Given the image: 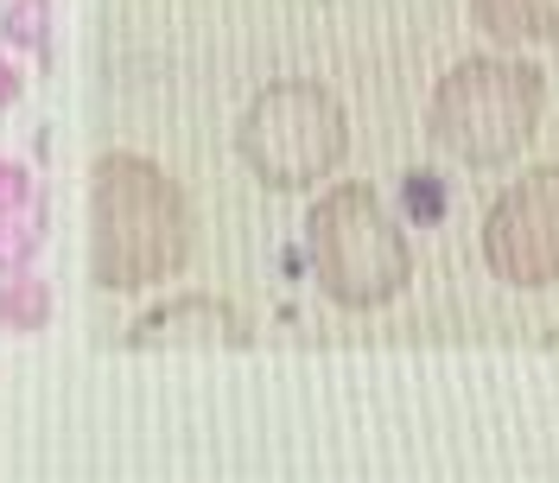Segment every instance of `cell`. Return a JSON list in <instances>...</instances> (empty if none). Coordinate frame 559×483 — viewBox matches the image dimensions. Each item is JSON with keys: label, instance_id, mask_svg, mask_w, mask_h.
<instances>
[{"label": "cell", "instance_id": "obj_1", "mask_svg": "<svg viewBox=\"0 0 559 483\" xmlns=\"http://www.w3.org/2000/svg\"><path fill=\"white\" fill-rule=\"evenodd\" d=\"M96 280L103 286H153L173 280L191 255L185 191L134 153H108L96 166Z\"/></svg>", "mask_w": 559, "mask_h": 483}, {"label": "cell", "instance_id": "obj_2", "mask_svg": "<svg viewBox=\"0 0 559 483\" xmlns=\"http://www.w3.org/2000/svg\"><path fill=\"white\" fill-rule=\"evenodd\" d=\"M540 108H547L540 70L522 64V58H489L484 51V58H464L439 76L432 108H426V134L457 166L489 173V166H509L534 146Z\"/></svg>", "mask_w": 559, "mask_h": 483}, {"label": "cell", "instance_id": "obj_3", "mask_svg": "<svg viewBox=\"0 0 559 483\" xmlns=\"http://www.w3.org/2000/svg\"><path fill=\"white\" fill-rule=\"evenodd\" d=\"M306 248L324 299H337L344 311H376L414 280V248L369 185L324 191L306 216Z\"/></svg>", "mask_w": 559, "mask_h": 483}, {"label": "cell", "instance_id": "obj_4", "mask_svg": "<svg viewBox=\"0 0 559 483\" xmlns=\"http://www.w3.org/2000/svg\"><path fill=\"white\" fill-rule=\"evenodd\" d=\"M236 153L261 185L312 191L349 153L344 103L324 83H274V90H261L248 103L242 128H236Z\"/></svg>", "mask_w": 559, "mask_h": 483}, {"label": "cell", "instance_id": "obj_5", "mask_svg": "<svg viewBox=\"0 0 559 483\" xmlns=\"http://www.w3.org/2000/svg\"><path fill=\"white\" fill-rule=\"evenodd\" d=\"M484 261L502 286H554L559 280V166L515 178L484 216Z\"/></svg>", "mask_w": 559, "mask_h": 483}, {"label": "cell", "instance_id": "obj_6", "mask_svg": "<svg viewBox=\"0 0 559 483\" xmlns=\"http://www.w3.org/2000/svg\"><path fill=\"white\" fill-rule=\"evenodd\" d=\"M471 20L496 45H559V0H471Z\"/></svg>", "mask_w": 559, "mask_h": 483}, {"label": "cell", "instance_id": "obj_7", "mask_svg": "<svg viewBox=\"0 0 559 483\" xmlns=\"http://www.w3.org/2000/svg\"><path fill=\"white\" fill-rule=\"evenodd\" d=\"M51 325V286L38 274L0 280V331H45Z\"/></svg>", "mask_w": 559, "mask_h": 483}, {"label": "cell", "instance_id": "obj_8", "mask_svg": "<svg viewBox=\"0 0 559 483\" xmlns=\"http://www.w3.org/2000/svg\"><path fill=\"white\" fill-rule=\"evenodd\" d=\"M0 38L13 51H51V0H7L0 7Z\"/></svg>", "mask_w": 559, "mask_h": 483}, {"label": "cell", "instance_id": "obj_9", "mask_svg": "<svg viewBox=\"0 0 559 483\" xmlns=\"http://www.w3.org/2000/svg\"><path fill=\"white\" fill-rule=\"evenodd\" d=\"M33 255H38V229L26 216H7V223H0V280L33 274Z\"/></svg>", "mask_w": 559, "mask_h": 483}, {"label": "cell", "instance_id": "obj_10", "mask_svg": "<svg viewBox=\"0 0 559 483\" xmlns=\"http://www.w3.org/2000/svg\"><path fill=\"white\" fill-rule=\"evenodd\" d=\"M33 204H38L33 173H26L20 160H0V223H7V216H33Z\"/></svg>", "mask_w": 559, "mask_h": 483}, {"label": "cell", "instance_id": "obj_11", "mask_svg": "<svg viewBox=\"0 0 559 483\" xmlns=\"http://www.w3.org/2000/svg\"><path fill=\"white\" fill-rule=\"evenodd\" d=\"M407 191L419 198V204H414V216H419V223H439V216H445V191H432L426 178H407Z\"/></svg>", "mask_w": 559, "mask_h": 483}, {"label": "cell", "instance_id": "obj_12", "mask_svg": "<svg viewBox=\"0 0 559 483\" xmlns=\"http://www.w3.org/2000/svg\"><path fill=\"white\" fill-rule=\"evenodd\" d=\"M20 90H26V76H20V64H13V58H0V115H7V108L20 103Z\"/></svg>", "mask_w": 559, "mask_h": 483}]
</instances>
